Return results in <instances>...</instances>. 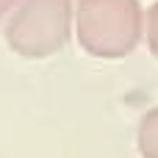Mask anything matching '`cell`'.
Wrapping results in <instances>:
<instances>
[{"label": "cell", "mask_w": 158, "mask_h": 158, "mask_svg": "<svg viewBox=\"0 0 158 158\" xmlns=\"http://www.w3.org/2000/svg\"><path fill=\"white\" fill-rule=\"evenodd\" d=\"M72 31L94 58H125L144 36L139 0H75Z\"/></svg>", "instance_id": "obj_1"}, {"label": "cell", "mask_w": 158, "mask_h": 158, "mask_svg": "<svg viewBox=\"0 0 158 158\" xmlns=\"http://www.w3.org/2000/svg\"><path fill=\"white\" fill-rule=\"evenodd\" d=\"M72 0H17L6 22V42L22 58H47L72 36Z\"/></svg>", "instance_id": "obj_2"}, {"label": "cell", "mask_w": 158, "mask_h": 158, "mask_svg": "<svg viewBox=\"0 0 158 158\" xmlns=\"http://www.w3.org/2000/svg\"><path fill=\"white\" fill-rule=\"evenodd\" d=\"M136 147L144 158H158V108H150L142 117L139 133H136Z\"/></svg>", "instance_id": "obj_3"}, {"label": "cell", "mask_w": 158, "mask_h": 158, "mask_svg": "<svg viewBox=\"0 0 158 158\" xmlns=\"http://www.w3.org/2000/svg\"><path fill=\"white\" fill-rule=\"evenodd\" d=\"M144 39L150 44V53L158 58V0L144 11Z\"/></svg>", "instance_id": "obj_4"}, {"label": "cell", "mask_w": 158, "mask_h": 158, "mask_svg": "<svg viewBox=\"0 0 158 158\" xmlns=\"http://www.w3.org/2000/svg\"><path fill=\"white\" fill-rule=\"evenodd\" d=\"M14 6H17V0H0V22L11 14V8H14Z\"/></svg>", "instance_id": "obj_5"}]
</instances>
